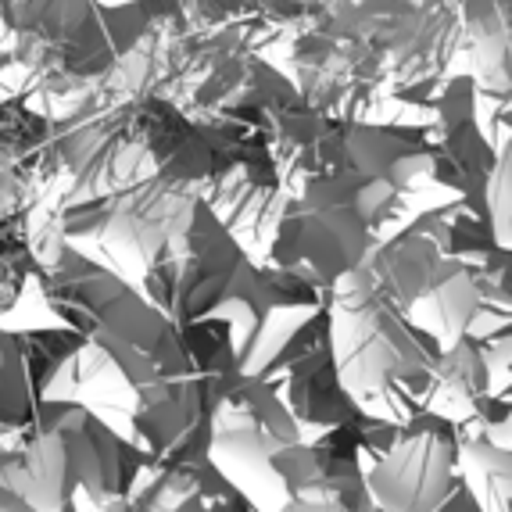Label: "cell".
I'll return each mask as SVG.
<instances>
[{"mask_svg": "<svg viewBox=\"0 0 512 512\" xmlns=\"http://www.w3.org/2000/svg\"><path fill=\"white\" fill-rule=\"evenodd\" d=\"M330 326L333 366L355 402H369V394L384 398L394 387H430L437 359L444 355L427 344L434 337L419 333L366 269L341 280Z\"/></svg>", "mask_w": 512, "mask_h": 512, "instance_id": "obj_1", "label": "cell"}, {"mask_svg": "<svg viewBox=\"0 0 512 512\" xmlns=\"http://www.w3.org/2000/svg\"><path fill=\"white\" fill-rule=\"evenodd\" d=\"M387 444H376L366 491L376 512H448L462 480V441L452 419L419 409L405 423H387Z\"/></svg>", "mask_w": 512, "mask_h": 512, "instance_id": "obj_2", "label": "cell"}]
</instances>
